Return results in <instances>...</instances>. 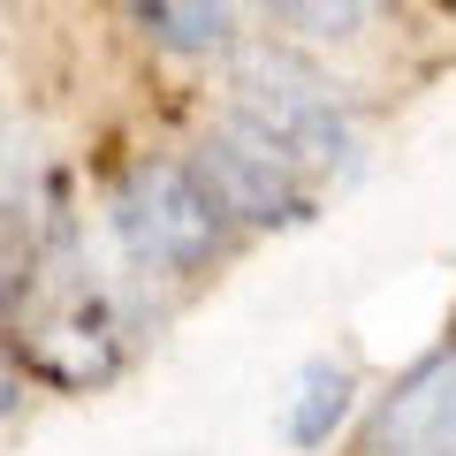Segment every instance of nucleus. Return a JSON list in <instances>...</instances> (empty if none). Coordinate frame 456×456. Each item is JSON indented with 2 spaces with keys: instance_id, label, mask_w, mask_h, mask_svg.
I'll use <instances>...</instances> for the list:
<instances>
[{
  "instance_id": "39448f33",
  "label": "nucleus",
  "mask_w": 456,
  "mask_h": 456,
  "mask_svg": "<svg viewBox=\"0 0 456 456\" xmlns=\"http://www.w3.org/2000/svg\"><path fill=\"white\" fill-rule=\"evenodd\" d=\"M365 456H456V350L426 358L365 426Z\"/></svg>"
},
{
  "instance_id": "f03ea898",
  "label": "nucleus",
  "mask_w": 456,
  "mask_h": 456,
  "mask_svg": "<svg viewBox=\"0 0 456 456\" xmlns=\"http://www.w3.org/2000/svg\"><path fill=\"white\" fill-rule=\"evenodd\" d=\"M107 213H114V244L145 274H198L228 236L221 198H213V183L191 160H137L114 183Z\"/></svg>"
},
{
  "instance_id": "423d86ee",
  "label": "nucleus",
  "mask_w": 456,
  "mask_h": 456,
  "mask_svg": "<svg viewBox=\"0 0 456 456\" xmlns=\"http://www.w3.org/2000/svg\"><path fill=\"white\" fill-rule=\"evenodd\" d=\"M342 411H350V373L342 365H305V380L289 395V441L297 449H320Z\"/></svg>"
},
{
  "instance_id": "f257e3e1",
  "label": "nucleus",
  "mask_w": 456,
  "mask_h": 456,
  "mask_svg": "<svg viewBox=\"0 0 456 456\" xmlns=\"http://www.w3.org/2000/svg\"><path fill=\"white\" fill-rule=\"evenodd\" d=\"M16 342L53 380H92L114 365V305L92 281V259L61 221L31 236L16 274Z\"/></svg>"
},
{
  "instance_id": "7ed1b4c3",
  "label": "nucleus",
  "mask_w": 456,
  "mask_h": 456,
  "mask_svg": "<svg viewBox=\"0 0 456 456\" xmlns=\"http://www.w3.org/2000/svg\"><path fill=\"white\" fill-rule=\"evenodd\" d=\"M228 114H236L251 137H266L305 183L358 167V122L335 107V92H327L320 77H305V69L281 61V53H251V61L236 69Z\"/></svg>"
},
{
  "instance_id": "0eeeda50",
  "label": "nucleus",
  "mask_w": 456,
  "mask_h": 456,
  "mask_svg": "<svg viewBox=\"0 0 456 456\" xmlns=\"http://www.w3.org/2000/svg\"><path fill=\"white\" fill-rule=\"evenodd\" d=\"M327 8H373V0H327Z\"/></svg>"
},
{
  "instance_id": "20e7f679",
  "label": "nucleus",
  "mask_w": 456,
  "mask_h": 456,
  "mask_svg": "<svg viewBox=\"0 0 456 456\" xmlns=\"http://www.w3.org/2000/svg\"><path fill=\"white\" fill-rule=\"evenodd\" d=\"M191 167L213 183V198H221L228 221H305V206H312V183L297 175L266 137H251L236 114L198 145Z\"/></svg>"
},
{
  "instance_id": "6e6552de",
  "label": "nucleus",
  "mask_w": 456,
  "mask_h": 456,
  "mask_svg": "<svg viewBox=\"0 0 456 456\" xmlns=\"http://www.w3.org/2000/svg\"><path fill=\"white\" fill-rule=\"evenodd\" d=\"M8 395H16V388H8V373H0V411H8Z\"/></svg>"
}]
</instances>
